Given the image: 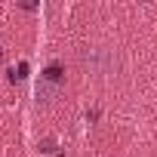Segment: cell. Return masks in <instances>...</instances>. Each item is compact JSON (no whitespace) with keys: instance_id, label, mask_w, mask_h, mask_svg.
<instances>
[{"instance_id":"obj_1","label":"cell","mask_w":157,"mask_h":157,"mask_svg":"<svg viewBox=\"0 0 157 157\" xmlns=\"http://www.w3.org/2000/svg\"><path fill=\"white\" fill-rule=\"evenodd\" d=\"M0 59H3V52H0Z\"/></svg>"}]
</instances>
